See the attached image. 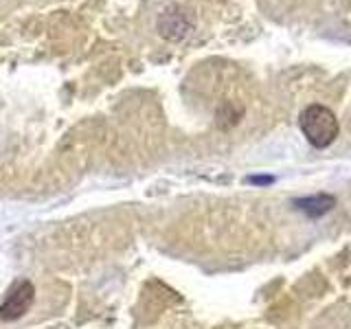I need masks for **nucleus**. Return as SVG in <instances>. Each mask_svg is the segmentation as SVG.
<instances>
[{"label": "nucleus", "mask_w": 351, "mask_h": 329, "mask_svg": "<svg viewBox=\"0 0 351 329\" xmlns=\"http://www.w3.org/2000/svg\"><path fill=\"white\" fill-rule=\"evenodd\" d=\"M299 125H301L303 136L310 141L314 147H321V149L332 145L338 136L336 114L327 106H321V103L307 106L299 117Z\"/></svg>", "instance_id": "1"}, {"label": "nucleus", "mask_w": 351, "mask_h": 329, "mask_svg": "<svg viewBox=\"0 0 351 329\" xmlns=\"http://www.w3.org/2000/svg\"><path fill=\"white\" fill-rule=\"evenodd\" d=\"M33 299H36V288H33V283L27 279L16 281L14 288H11L9 294L5 296V301L0 303V321H5V323L18 321V318H22L29 312Z\"/></svg>", "instance_id": "2"}, {"label": "nucleus", "mask_w": 351, "mask_h": 329, "mask_svg": "<svg viewBox=\"0 0 351 329\" xmlns=\"http://www.w3.org/2000/svg\"><path fill=\"white\" fill-rule=\"evenodd\" d=\"M191 29L193 20L189 11H184L182 7H169L158 16V31L165 40H182L184 36H189Z\"/></svg>", "instance_id": "3"}, {"label": "nucleus", "mask_w": 351, "mask_h": 329, "mask_svg": "<svg viewBox=\"0 0 351 329\" xmlns=\"http://www.w3.org/2000/svg\"><path fill=\"white\" fill-rule=\"evenodd\" d=\"M294 204L307 217H321L332 211L336 204V197L327 195V193H318V195H310V197H301V200H296Z\"/></svg>", "instance_id": "4"}, {"label": "nucleus", "mask_w": 351, "mask_h": 329, "mask_svg": "<svg viewBox=\"0 0 351 329\" xmlns=\"http://www.w3.org/2000/svg\"><path fill=\"white\" fill-rule=\"evenodd\" d=\"M250 182H272V178H250Z\"/></svg>", "instance_id": "5"}]
</instances>
